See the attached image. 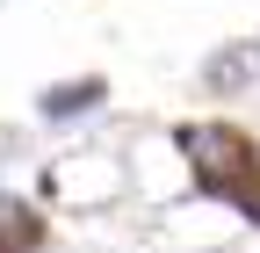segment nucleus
<instances>
[{"label":"nucleus","instance_id":"nucleus-1","mask_svg":"<svg viewBox=\"0 0 260 253\" xmlns=\"http://www.w3.org/2000/svg\"><path fill=\"white\" fill-rule=\"evenodd\" d=\"M94 102H102V80H87V87H58V94H44V116H80V109H94Z\"/></svg>","mask_w":260,"mask_h":253},{"label":"nucleus","instance_id":"nucleus-2","mask_svg":"<svg viewBox=\"0 0 260 253\" xmlns=\"http://www.w3.org/2000/svg\"><path fill=\"white\" fill-rule=\"evenodd\" d=\"M246 73H260V51H232V58L217 66V80H224V87H232V80H246Z\"/></svg>","mask_w":260,"mask_h":253},{"label":"nucleus","instance_id":"nucleus-3","mask_svg":"<svg viewBox=\"0 0 260 253\" xmlns=\"http://www.w3.org/2000/svg\"><path fill=\"white\" fill-rule=\"evenodd\" d=\"M0 152H8V131H0Z\"/></svg>","mask_w":260,"mask_h":253}]
</instances>
